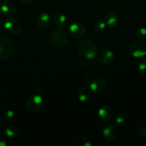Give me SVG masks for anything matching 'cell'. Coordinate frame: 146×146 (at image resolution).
<instances>
[{"instance_id": "9a60e30c", "label": "cell", "mask_w": 146, "mask_h": 146, "mask_svg": "<svg viewBox=\"0 0 146 146\" xmlns=\"http://www.w3.org/2000/svg\"><path fill=\"white\" fill-rule=\"evenodd\" d=\"M91 98V90L87 87H82L78 93V99L80 102L86 103Z\"/></svg>"}, {"instance_id": "30bf717a", "label": "cell", "mask_w": 146, "mask_h": 146, "mask_svg": "<svg viewBox=\"0 0 146 146\" xmlns=\"http://www.w3.org/2000/svg\"><path fill=\"white\" fill-rule=\"evenodd\" d=\"M97 116L101 122L106 123L112 119L113 116V111L108 105H103L99 108Z\"/></svg>"}, {"instance_id": "5b68a950", "label": "cell", "mask_w": 146, "mask_h": 146, "mask_svg": "<svg viewBox=\"0 0 146 146\" xmlns=\"http://www.w3.org/2000/svg\"><path fill=\"white\" fill-rule=\"evenodd\" d=\"M4 27L9 33L14 35L20 34L23 29L22 23L16 18H8L6 19Z\"/></svg>"}, {"instance_id": "3957f363", "label": "cell", "mask_w": 146, "mask_h": 146, "mask_svg": "<svg viewBox=\"0 0 146 146\" xmlns=\"http://www.w3.org/2000/svg\"><path fill=\"white\" fill-rule=\"evenodd\" d=\"M14 51V41L7 37H0V58H10Z\"/></svg>"}, {"instance_id": "7c38bea8", "label": "cell", "mask_w": 146, "mask_h": 146, "mask_svg": "<svg viewBox=\"0 0 146 146\" xmlns=\"http://www.w3.org/2000/svg\"><path fill=\"white\" fill-rule=\"evenodd\" d=\"M37 24L41 29H48L52 25L51 16L47 13H42L37 17Z\"/></svg>"}, {"instance_id": "ac0fdd59", "label": "cell", "mask_w": 146, "mask_h": 146, "mask_svg": "<svg viewBox=\"0 0 146 146\" xmlns=\"http://www.w3.org/2000/svg\"><path fill=\"white\" fill-rule=\"evenodd\" d=\"M74 146H92V141L86 136H80L76 138L74 142Z\"/></svg>"}, {"instance_id": "d6986e66", "label": "cell", "mask_w": 146, "mask_h": 146, "mask_svg": "<svg viewBox=\"0 0 146 146\" xmlns=\"http://www.w3.org/2000/svg\"><path fill=\"white\" fill-rule=\"evenodd\" d=\"M17 118V114L12 110H8L4 111L3 113V118L8 122H12Z\"/></svg>"}, {"instance_id": "ffe728a7", "label": "cell", "mask_w": 146, "mask_h": 146, "mask_svg": "<svg viewBox=\"0 0 146 146\" xmlns=\"http://www.w3.org/2000/svg\"><path fill=\"white\" fill-rule=\"evenodd\" d=\"M135 36L139 41H145L146 40V29L140 28L137 29L135 32Z\"/></svg>"}, {"instance_id": "7402d4cb", "label": "cell", "mask_w": 146, "mask_h": 146, "mask_svg": "<svg viewBox=\"0 0 146 146\" xmlns=\"http://www.w3.org/2000/svg\"><path fill=\"white\" fill-rule=\"evenodd\" d=\"M138 70L140 74L146 75V59L140 61L138 65Z\"/></svg>"}, {"instance_id": "d4e9b609", "label": "cell", "mask_w": 146, "mask_h": 146, "mask_svg": "<svg viewBox=\"0 0 146 146\" xmlns=\"http://www.w3.org/2000/svg\"><path fill=\"white\" fill-rule=\"evenodd\" d=\"M19 1L25 5H31L34 2L35 0H19Z\"/></svg>"}, {"instance_id": "ba28073f", "label": "cell", "mask_w": 146, "mask_h": 146, "mask_svg": "<svg viewBox=\"0 0 146 146\" xmlns=\"http://www.w3.org/2000/svg\"><path fill=\"white\" fill-rule=\"evenodd\" d=\"M68 32L72 37L75 38H82L86 33V29L82 23L75 21L72 23L68 28Z\"/></svg>"}, {"instance_id": "2e32d148", "label": "cell", "mask_w": 146, "mask_h": 146, "mask_svg": "<svg viewBox=\"0 0 146 146\" xmlns=\"http://www.w3.org/2000/svg\"><path fill=\"white\" fill-rule=\"evenodd\" d=\"M54 24L58 29H63L67 22V18L64 14L58 13L54 17Z\"/></svg>"}, {"instance_id": "cb8c5ba5", "label": "cell", "mask_w": 146, "mask_h": 146, "mask_svg": "<svg viewBox=\"0 0 146 146\" xmlns=\"http://www.w3.org/2000/svg\"><path fill=\"white\" fill-rule=\"evenodd\" d=\"M137 134L141 137H146V126H140L137 128Z\"/></svg>"}, {"instance_id": "7a4b0ae2", "label": "cell", "mask_w": 146, "mask_h": 146, "mask_svg": "<svg viewBox=\"0 0 146 146\" xmlns=\"http://www.w3.org/2000/svg\"><path fill=\"white\" fill-rule=\"evenodd\" d=\"M69 41L68 34L63 29L54 30L50 35V42L53 47L61 49L67 46Z\"/></svg>"}, {"instance_id": "e0dca14e", "label": "cell", "mask_w": 146, "mask_h": 146, "mask_svg": "<svg viewBox=\"0 0 146 146\" xmlns=\"http://www.w3.org/2000/svg\"><path fill=\"white\" fill-rule=\"evenodd\" d=\"M3 133L7 138H14L17 136L19 133V130L17 127L15 125H10L6 127L4 130H3Z\"/></svg>"}, {"instance_id": "277c9868", "label": "cell", "mask_w": 146, "mask_h": 146, "mask_svg": "<svg viewBox=\"0 0 146 146\" xmlns=\"http://www.w3.org/2000/svg\"><path fill=\"white\" fill-rule=\"evenodd\" d=\"M44 106V99L40 94L30 96L26 102V109L30 113H37Z\"/></svg>"}, {"instance_id": "4fadbf2b", "label": "cell", "mask_w": 146, "mask_h": 146, "mask_svg": "<svg viewBox=\"0 0 146 146\" xmlns=\"http://www.w3.org/2000/svg\"><path fill=\"white\" fill-rule=\"evenodd\" d=\"M16 11V6L10 1H5L0 3V13L4 16H10Z\"/></svg>"}, {"instance_id": "f1b7e54d", "label": "cell", "mask_w": 146, "mask_h": 146, "mask_svg": "<svg viewBox=\"0 0 146 146\" xmlns=\"http://www.w3.org/2000/svg\"><path fill=\"white\" fill-rule=\"evenodd\" d=\"M2 30H3V25H2V24H1V21H0V33L2 31Z\"/></svg>"}, {"instance_id": "9c48e42d", "label": "cell", "mask_w": 146, "mask_h": 146, "mask_svg": "<svg viewBox=\"0 0 146 146\" xmlns=\"http://www.w3.org/2000/svg\"><path fill=\"white\" fill-rule=\"evenodd\" d=\"M97 59L103 65H109L114 60V53L110 48H102L97 51Z\"/></svg>"}, {"instance_id": "83f0119b", "label": "cell", "mask_w": 146, "mask_h": 146, "mask_svg": "<svg viewBox=\"0 0 146 146\" xmlns=\"http://www.w3.org/2000/svg\"><path fill=\"white\" fill-rule=\"evenodd\" d=\"M83 81H84V82L85 83V84H88V83L90 82V80H89V78H87V77L84 78V80H83Z\"/></svg>"}, {"instance_id": "484cf974", "label": "cell", "mask_w": 146, "mask_h": 146, "mask_svg": "<svg viewBox=\"0 0 146 146\" xmlns=\"http://www.w3.org/2000/svg\"><path fill=\"white\" fill-rule=\"evenodd\" d=\"M7 143L2 137H0V146H7Z\"/></svg>"}, {"instance_id": "6da1fadb", "label": "cell", "mask_w": 146, "mask_h": 146, "mask_svg": "<svg viewBox=\"0 0 146 146\" xmlns=\"http://www.w3.org/2000/svg\"><path fill=\"white\" fill-rule=\"evenodd\" d=\"M77 52L79 55L86 59H92L97 56V44L89 38L82 39L77 44Z\"/></svg>"}, {"instance_id": "5bb4252c", "label": "cell", "mask_w": 146, "mask_h": 146, "mask_svg": "<svg viewBox=\"0 0 146 146\" xmlns=\"http://www.w3.org/2000/svg\"><path fill=\"white\" fill-rule=\"evenodd\" d=\"M119 15L115 11H110L107 13L104 19V21L108 27H114L119 21Z\"/></svg>"}, {"instance_id": "f546056e", "label": "cell", "mask_w": 146, "mask_h": 146, "mask_svg": "<svg viewBox=\"0 0 146 146\" xmlns=\"http://www.w3.org/2000/svg\"><path fill=\"white\" fill-rule=\"evenodd\" d=\"M53 1H60V0H53Z\"/></svg>"}, {"instance_id": "1f68e13d", "label": "cell", "mask_w": 146, "mask_h": 146, "mask_svg": "<svg viewBox=\"0 0 146 146\" xmlns=\"http://www.w3.org/2000/svg\"><path fill=\"white\" fill-rule=\"evenodd\" d=\"M145 56H146V55H145Z\"/></svg>"}, {"instance_id": "44dd1931", "label": "cell", "mask_w": 146, "mask_h": 146, "mask_svg": "<svg viewBox=\"0 0 146 146\" xmlns=\"http://www.w3.org/2000/svg\"><path fill=\"white\" fill-rule=\"evenodd\" d=\"M106 27H107V25L104 21H97L96 22H94L93 28H94V31L101 32V31H104Z\"/></svg>"}, {"instance_id": "4dcf8cb0", "label": "cell", "mask_w": 146, "mask_h": 146, "mask_svg": "<svg viewBox=\"0 0 146 146\" xmlns=\"http://www.w3.org/2000/svg\"><path fill=\"white\" fill-rule=\"evenodd\" d=\"M1 1H2V0H0V3H1Z\"/></svg>"}, {"instance_id": "52a82bcc", "label": "cell", "mask_w": 146, "mask_h": 146, "mask_svg": "<svg viewBox=\"0 0 146 146\" xmlns=\"http://www.w3.org/2000/svg\"><path fill=\"white\" fill-rule=\"evenodd\" d=\"M130 52L135 58H142L146 55V45L142 41L137 40L130 45Z\"/></svg>"}, {"instance_id": "8fae6325", "label": "cell", "mask_w": 146, "mask_h": 146, "mask_svg": "<svg viewBox=\"0 0 146 146\" xmlns=\"http://www.w3.org/2000/svg\"><path fill=\"white\" fill-rule=\"evenodd\" d=\"M107 83L102 78H94L91 80L89 84V88L94 93L103 92L106 89Z\"/></svg>"}, {"instance_id": "4316f807", "label": "cell", "mask_w": 146, "mask_h": 146, "mask_svg": "<svg viewBox=\"0 0 146 146\" xmlns=\"http://www.w3.org/2000/svg\"><path fill=\"white\" fill-rule=\"evenodd\" d=\"M3 123H4V118H3V117H1V115H0V128L2 126Z\"/></svg>"}, {"instance_id": "603a6c76", "label": "cell", "mask_w": 146, "mask_h": 146, "mask_svg": "<svg viewBox=\"0 0 146 146\" xmlns=\"http://www.w3.org/2000/svg\"><path fill=\"white\" fill-rule=\"evenodd\" d=\"M125 123V118L123 115H117L115 119V124L117 125H123Z\"/></svg>"}, {"instance_id": "8992f818", "label": "cell", "mask_w": 146, "mask_h": 146, "mask_svg": "<svg viewBox=\"0 0 146 146\" xmlns=\"http://www.w3.org/2000/svg\"><path fill=\"white\" fill-rule=\"evenodd\" d=\"M102 135L107 142H115L119 135V131L117 125L115 123H108L102 131Z\"/></svg>"}]
</instances>
